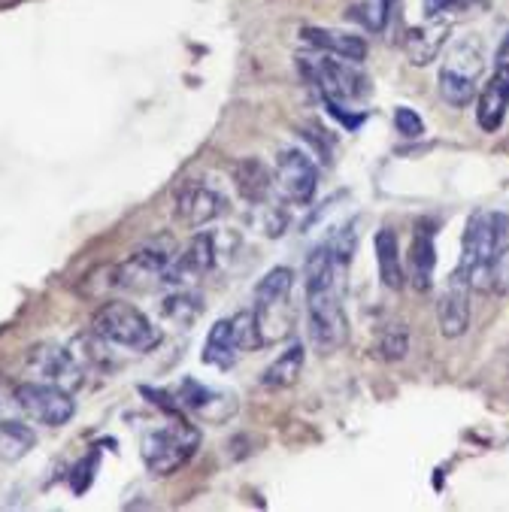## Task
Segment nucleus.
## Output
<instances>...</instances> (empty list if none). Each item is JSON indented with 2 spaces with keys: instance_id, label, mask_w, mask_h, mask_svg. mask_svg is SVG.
<instances>
[{
  "instance_id": "1",
  "label": "nucleus",
  "mask_w": 509,
  "mask_h": 512,
  "mask_svg": "<svg viewBox=\"0 0 509 512\" xmlns=\"http://www.w3.org/2000/svg\"><path fill=\"white\" fill-rule=\"evenodd\" d=\"M307 276V325L310 340L322 355L337 352L349 337V322L343 313V267L334 261L331 246H316L303 267Z\"/></svg>"
},
{
  "instance_id": "2",
  "label": "nucleus",
  "mask_w": 509,
  "mask_h": 512,
  "mask_svg": "<svg viewBox=\"0 0 509 512\" xmlns=\"http://www.w3.org/2000/svg\"><path fill=\"white\" fill-rule=\"evenodd\" d=\"M509 228V216L497 210H479L467 219L464 237H461V258L458 267L473 291L488 294L491 291V264L503 243V234Z\"/></svg>"
},
{
  "instance_id": "3",
  "label": "nucleus",
  "mask_w": 509,
  "mask_h": 512,
  "mask_svg": "<svg viewBox=\"0 0 509 512\" xmlns=\"http://www.w3.org/2000/svg\"><path fill=\"white\" fill-rule=\"evenodd\" d=\"M91 334H97L100 340L116 346V349H128L137 355L152 352L161 343V334L149 322V316L125 300H110V303L100 306L91 319Z\"/></svg>"
},
{
  "instance_id": "4",
  "label": "nucleus",
  "mask_w": 509,
  "mask_h": 512,
  "mask_svg": "<svg viewBox=\"0 0 509 512\" xmlns=\"http://www.w3.org/2000/svg\"><path fill=\"white\" fill-rule=\"evenodd\" d=\"M291 291H294V273L288 267H273L258 282L252 316H255V325H258L261 346L279 343L282 337L291 334V325H294Z\"/></svg>"
},
{
  "instance_id": "5",
  "label": "nucleus",
  "mask_w": 509,
  "mask_h": 512,
  "mask_svg": "<svg viewBox=\"0 0 509 512\" xmlns=\"http://www.w3.org/2000/svg\"><path fill=\"white\" fill-rule=\"evenodd\" d=\"M482 43L479 37H461L452 43L443 67H440V97L449 107L464 110L479 94V76H482Z\"/></svg>"
},
{
  "instance_id": "6",
  "label": "nucleus",
  "mask_w": 509,
  "mask_h": 512,
  "mask_svg": "<svg viewBox=\"0 0 509 512\" xmlns=\"http://www.w3.org/2000/svg\"><path fill=\"white\" fill-rule=\"evenodd\" d=\"M200 446V431L182 419H173L155 431H149L140 443V458L152 476H173L185 467Z\"/></svg>"
},
{
  "instance_id": "7",
  "label": "nucleus",
  "mask_w": 509,
  "mask_h": 512,
  "mask_svg": "<svg viewBox=\"0 0 509 512\" xmlns=\"http://www.w3.org/2000/svg\"><path fill=\"white\" fill-rule=\"evenodd\" d=\"M261 337H258V325L252 313H237L234 319H219L210 334L207 343H203V364H210L216 370H231L249 349H258Z\"/></svg>"
},
{
  "instance_id": "8",
  "label": "nucleus",
  "mask_w": 509,
  "mask_h": 512,
  "mask_svg": "<svg viewBox=\"0 0 509 512\" xmlns=\"http://www.w3.org/2000/svg\"><path fill=\"white\" fill-rule=\"evenodd\" d=\"M300 70L310 76V82L319 88L322 97H331V100H358V97H367L370 94V79L358 70L355 61H346L337 55H319V58H300Z\"/></svg>"
},
{
  "instance_id": "9",
  "label": "nucleus",
  "mask_w": 509,
  "mask_h": 512,
  "mask_svg": "<svg viewBox=\"0 0 509 512\" xmlns=\"http://www.w3.org/2000/svg\"><path fill=\"white\" fill-rule=\"evenodd\" d=\"M19 400L25 409V419L46 425V428H61L73 419L76 403L70 391L52 385V382H22L19 385Z\"/></svg>"
},
{
  "instance_id": "10",
  "label": "nucleus",
  "mask_w": 509,
  "mask_h": 512,
  "mask_svg": "<svg viewBox=\"0 0 509 512\" xmlns=\"http://www.w3.org/2000/svg\"><path fill=\"white\" fill-rule=\"evenodd\" d=\"M276 185L285 200L307 207L319 191V167L303 149H282L276 155Z\"/></svg>"
},
{
  "instance_id": "11",
  "label": "nucleus",
  "mask_w": 509,
  "mask_h": 512,
  "mask_svg": "<svg viewBox=\"0 0 509 512\" xmlns=\"http://www.w3.org/2000/svg\"><path fill=\"white\" fill-rule=\"evenodd\" d=\"M225 197L207 182H185L173 197V219L182 228H203L225 213Z\"/></svg>"
},
{
  "instance_id": "12",
  "label": "nucleus",
  "mask_w": 509,
  "mask_h": 512,
  "mask_svg": "<svg viewBox=\"0 0 509 512\" xmlns=\"http://www.w3.org/2000/svg\"><path fill=\"white\" fill-rule=\"evenodd\" d=\"M28 367L40 382H52L70 394L85 385V370L79 367L73 352L61 346H34L28 352Z\"/></svg>"
},
{
  "instance_id": "13",
  "label": "nucleus",
  "mask_w": 509,
  "mask_h": 512,
  "mask_svg": "<svg viewBox=\"0 0 509 512\" xmlns=\"http://www.w3.org/2000/svg\"><path fill=\"white\" fill-rule=\"evenodd\" d=\"M170 252L161 246H143L137 252H131V258L125 264L116 267V282L119 288H131V291H152L158 285H164V273L170 267Z\"/></svg>"
},
{
  "instance_id": "14",
  "label": "nucleus",
  "mask_w": 509,
  "mask_h": 512,
  "mask_svg": "<svg viewBox=\"0 0 509 512\" xmlns=\"http://www.w3.org/2000/svg\"><path fill=\"white\" fill-rule=\"evenodd\" d=\"M470 282L461 270H455L449 279H446V288L440 291V300H437V325H440V334L455 340L461 334H467L470 328Z\"/></svg>"
},
{
  "instance_id": "15",
  "label": "nucleus",
  "mask_w": 509,
  "mask_h": 512,
  "mask_svg": "<svg viewBox=\"0 0 509 512\" xmlns=\"http://www.w3.org/2000/svg\"><path fill=\"white\" fill-rule=\"evenodd\" d=\"M216 255H219L216 252V237L213 234H197L185 246V252L176 261H170V267L164 273V285H170V288H188L191 282L203 279V276L213 270Z\"/></svg>"
},
{
  "instance_id": "16",
  "label": "nucleus",
  "mask_w": 509,
  "mask_h": 512,
  "mask_svg": "<svg viewBox=\"0 0 509 512\" xmlns=\"http://www.w3.org/2000/svg\"><path fill=\"white\" fill-rule=\"evenodd\" d=\"M509 113V61H497L494 73L476 94V122L485 134L500 131Z\"/></svg>"
},
{
  "instance_id": "17",
  "label": "nucleus",
  "mask_w": 509,
  "mask_h": 512,
  "mask_svg": "<svg viewBox=\"0 0 509 512\" xmlns=\"http://www.w3.org/2000/svg\"><path fill=\"white\" fill-rule=\"evenodd\" d=\"M406 282L416 291H431L437 276V234L431 225H419L413 231L410 252H406Z\"/></svg>"
},
{
  "instance_id": "18",
  "label": "nucleus",
  "mask_w": 509,
  "mask_h": 512,
  "mask_svg": "<svg viewBox=\"0 0 509 512\" xmlns=\"http://www.w3.org/2000/svg\"><path fill=\"white\" fill-rule=\"evenodd\" d=\"M449 34H452V22L446 19H431L425 25H416L406 31V40H403V52L410 58L413 67H428L440 58L443 46L449 43Z\"/></svg>"
},
{
  "instance_id": "19",
  "label": "nucleus",
  "mask_w": 509,
  "mask_h": 512,
  "mask_svg": "<svg viewBox=\"0 0 509 512\" xmlns=\"http://www.w3.org/2000/svg\"><path fill=\"white\" fill-rule=\"evenodd\" d=\"M300 37L307 40L313 49L325 52V55H337V58H346V61H355V64H361V61L367 58V43H364V37L349 34V31L307 25V28H300Z\"/></svg>"
},
{
  "instance_id": "20",
  "label": "nucleus",
  "mask_w": 509,
  "mask_h": 512,
  "mask_svg": "<svg viewBox=\"0 0 509 512\" xmlns=\"http://www.w3.org/2000/svg\"><path fill=\"white\" fill-rule=\"evenodd\" d=\"M234 185L240 191V197L252 207H264V203L273 197V188H276V179L270 176V170L264 167V161L258 158H240L234 167Z\"/></svg>"
},
{
  "instance_id": "21",
  "label": "nucleus",
  "mask_w": 509,
  "mask_h": 512,
  "mask_svg": "<svg viewBox=\"0 0 509 512\" xmlns=\"http://www.w3.org/2000/svg\"><path fill=\"white\" fill-rule=\"evenodd\" d=\"M373 252H376V267H379V279L388 291H400L406 285V270L400 264V243L397 234L391 228L376 231L373 237Z\"/></svg>"
},
{
  "instance_id": "22",
  "label": "nucleus",
  "mask_w": 509,
  "mask_h": 512,
  "mask_svg": "<svg viewBox=\"0 0 509 512\" xmlns=\"http://www.w3.org/2000/svg\"><path fill=\"white\" fill-rule=\"evenodd\" d=\"M303 364H307V352H303V346H291V349H285V352L264 370L261 385H264V388H273V391L291 388V385H297V379L303 376Z\"/></svg>"
},
{
  "instance_id": "23",
  "label": "nucleus",
  "mask_w": 509,
  "mask_h": 512,
  "mask_svg": "<svg viewBox=\"0 0 509 512\" xmlns=\"http://www.w3.org/2000/svg\"><path fill=\"white\" fill-rule=\"evenodd\" d=\"M34 446V431L25 422H10L0 425V458L16 461Z\"/></svg>"
},
{
  "instance_id": "24",
  "label": "nucleus",
  "mask_w": 509,
  "mask_h": 512,
  "mask_svg": "<svg viewBox=\"0 0 509 512\" xmlns=\"http://www.w3.org/2000/svg\"><path fill=\"white\" fill-rule=\"evenodd\" d=\"M164 316H170V319H176L182 328L200 313V297L191 291V288H173V294H167L164 297Z\"/></svg>"
},
{
  "instance_id": "25",
  "label": "nucleus",
  "mask_w": 509,
  "mask_h": 512,
  "mask_svg": "<svg viewBox=\"0 0 509 512\" xmlns=\"http://www.w3.org/2000/svg\"><path fill=\"white\" fill-rule=\"evenodd\" d=\"M10 422H25V409L19 400V385L0 373V425H10Z\"/></svg>"
},
{
  "instance_id": "26",
  "label": "nucleus",
  "mask_w": 509,
  "mask_h": 512,
  "mask_svg": "<svg viewBox=\"0 0 509 512\" xmlns=\"http://www.w3.org/2000/svg\"><path fill=\"white\" fill-rule=\"evenodd\" d=\"M379 352L388 361H403L406 352H410V334H406V328L403 325H388L385 334H382Z\"/></svg>"
},
{
  "instance_id": "27",
  "label": "nucleus",
  "mask_w": 509,
  "mask_h": 512,
  "mask_svg": "<svg viewBox=\"0 0 509 512\" xmlns=\"http://www.w3.org/2000/svg\"><path fill=\"white\" fill-rule=\"evenodd\" d=\"M491 291H497V294L509 291V228H506L503 243H500L494 264H491Z\"/></svg>"
},
{
  "instance_id": "28",
  "label": "nucleus",
  "mask_w": 509,
  "mask_h": 512,
  "mask_svg": "<svg viewBox=\"0 0 509 512\" xmlns=\"http://www.w3.org/2000/svg\"><path fill=\"white\" fill-rule=\"evenodd\" d=\"M394 128L400 137L406 140H419L425 137V119L413 110V107H397L394 110Z\"/></svg>"
},
{
  "instance_id": "29",
  "label": "nucleus",
  "mask_w": 509,
  "mask_h": 512,
  "mask_svg": "<svg viewBox=\"0 0 509 512\" xmlns=\"http://www.w3.org/2000/svg\"><path fill=\"white\" fill-rule=\"evenodd\" d=\"M322 100H325L328 113H331V116L346 128V131H358V128L364 125V116H361V113H349L343 100H331V97H322Z\"/></svg>"
},
{
  "instance_id": "30",
  "label": "nucleus",
  "mask_w": 509,
  "mask_h": 512,
  "mask_svg": "<svg viewBox=\"0 0 509 512\" xmlns=\"http://www.w3.org/2000/svg\"><path fill=\"white\" fill-rule=\"evenodd\" d=\"M94 470H97V455H91V458H88V464L82 461V464L76 467V476H73V491H76V494H82V491L91 485Z\"/></svg>"
},
{
  "instance_id": "31",
  "label": "nucleus",
  "mask_w": 509,
  "mask_h": 512,
  "mask_svg": "<svg viewBox=\"0 0 509 512\" xmlns=\"http://www.w3.org/2000/svg\"><path fill=\"white\" fill-rule=\"evenodd\" d=\"M464 0H425V19H440L449 10H458Z\"/></svg>"
},
{
  "instance_id": "32",
  "label": "nucleus",
  "mask_w": 509,
  "mask_h": 512,
  "mask_svg": "<svg viewBox=\"0 0 509 512\" xmlns=\"http://www.w3.org/2000/svg\"><path fill=\"white\" fill-rule=\"evenodd\" d=\"M497 61H509V34L503 37L500 49H497Z\"/></svg>"
},
{
  "instance_id": "33",
  "label": "nucleus",
  "mask_w": 509,
  "mask_h": 512,
  "mask_svg": "<svg viewBox=\"0 0 509 512\" xmlns=\"http://www.w3.org/2000/svg\"><path fill=\"white\" fill-rule=\"evenodd\" d=\"M397 4V0H379V19L385 22V16L391 13V7Z\"/></svg>"
}]
</instances>
